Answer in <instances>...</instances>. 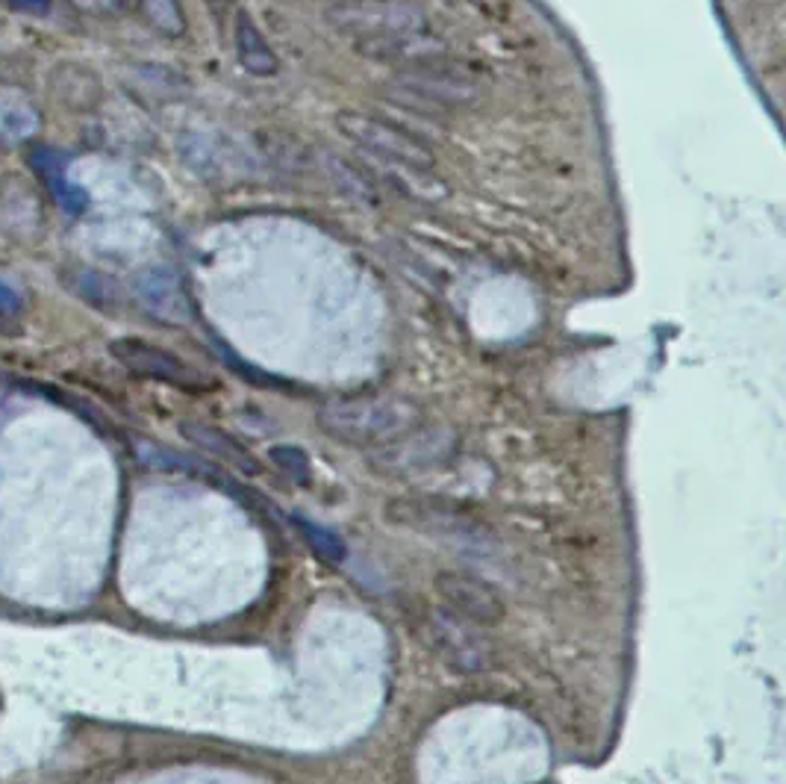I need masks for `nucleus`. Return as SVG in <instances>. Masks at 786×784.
<instances>
[{"label": "nucleus", "mask_w": 786, "mask_h": 784, "mask_svg": "<svg viewBox=\"0 0 786 784\" xmlns=\"http://www.w3.org/2000/svg\"><path fill=\"white\" fill-rule=\"evenodd\" d=\"M139 7H142L148 24L162 36L177 39L186 33V16L177 0H139Z\"/></svg>", "instance_id": "obj_17"}, {"label": "nucleus", "mask_w": 786, "mask_h": 784, "mask_svg": "<svg viewBox=\"0 0 786 784\" xmlns=\"http://www.w3.org/2000/svg\"><path fill=\"white\" fill-rule=\"evenodd\" d=\"M233 44H236V57H239L245 71H251V75L257 77H268L275 75L277 68H280L275 51L268 48L266 36L260 33V27L253 24L248 12H239V16H236Z\"/></svg>", "instance_id": "obj_14"}, {"label": "nucleus", "mask_w": 786, "mask_h": 784, "mask_svg": "<svg viewBox=\"0 0 786 784\" xmlns=\"http://www.w3.org/2000/svg\"><path fill=\"white\" fill-rule=\"evenodd\" d=\"M427 643L451 673L475 675L493 666V646L486 641L484 628L448 607L427 614Z\"/></svg>", "instance_id": "obj_4"}, {"label": "nucleus", "mask_w": 786, "mask_h": 784, "mask_svg": "<svg viewBox=\"0 0 786 784\" xmlns=\"http://www.w3.org/2000/svg\"><path fill=\"white\" fill-rule=\"evenodd\" d=\"M7 3L18 12H27V16H44L53 0H7Z\"/></svg>", "instance_id": "obj_22"}, {"label": "nucleus", "mask_w": 786, "mask_h": 784, "mask_svg": "<svg viewBox=\"0 0 786 784\" xmlns=\"http://www.w3.org/2000/svg\"><path fill=\"white\" fill-rule=\"evenodd\" d=\"M292 523L295 528H298V534L304 537V543H307L318 557H325V560H330V564H345V557H348V543H345L334 528H327V525L321 523H312V519H307V516H292Z\"/></svg>", "instance_id": "obj_16"}, {"label": "nucleus", "mask_w": 786, "mask_h": 784, "mask_svg": "<svg viewBox=\"0 0 786 784\" xmlns=\"http://www.w3.org/2000/svg\"><path fill=\"white\" fill-rule=\"evenodd\" d=\"M36 127V110L18 89H0V139H21Z\"/></svg>", "instance_id": "obj_15"}, {"label": "nucleus", "mask_w": 786, "mask_h": 784, "mask_svg": "<svg viewBox=\"0 0 786 784\" xmlns=\"http://www.w3.org/2000/svg\"><path fill=\"white\" fill-rule=\"evenodd\" d=\"M336 127L342 130L354 145H360L368 157L386 166H407V169L434 171L436 157L427 145H421L410 130L392 125V121L362 116V112H342L336 119Z\"/></svg>", "instance_id": "obj_2"}, {"label": "nucleus", "mask_w": 786, "mask_h": 784, "mask_svg": "<svg viewBox=\"0 0 786 784\" xmlns=\"http://www.w3.org/2000/svg\"><path fill=\"white\" fill-rule=\"evenodd\" d=\"M334 24L345 33H351L366 48V53L380 51L384 44L404 39V36L425 33V16L419 9L407 3H384V0H368V3H351L330 12Z\"/></svg>", "instance_id": "obj_3"}, {"label": "nucleus", "mask_w": 786, "mask_h": 784, "mask_svg": "<svg viewBox=\"0 0 786 784\" xmlns=\"http://www.w3.org/2000/svg\"><path fill=\"white\" fill-rule=\"evenodd\" d=\"M398 86L404 92L425 98V101L448 103V107H466V103L477 101V86L466 75L448 71L442 62H430V66H412L404 68L398 77Z\"/></svg>", "instance_id": "obj_9"}, {"label": "nucleus", "mask_w": 786, "mask_h": 784, "mask_svg": "<svg viewBox=\"0 0 786 784\" xmlns=\"http://www.w3.org/2000/svg\"><path fill=\"white\" fill-rule=\"evenodd\" d=\"M139 75L145 77V89H153V95H180V89H186V80L180 75H175L171 68L162 66H142Z\"/></svg>", "instance_id": "obj_19"}, {"label": "nucleus", "mask_w": 786, "mask_h": 784, "mask_svg": "<svg viewBox=\"0 0 786 784\" xmlns=\"http://www.w3.org/2000/svg\"><path fill=\"white\" fill-rule=\"evenodd\" d=\"M77 284V292L86 298V301H92L94 307H112V301H116V292H112V287H109V280L101 278V275H94V271H80V278L74 280Z\"/></svg>", "instance_id": "obj_20"}, {"label": "nucleus", "mask_w": 786, "mask_h": 784, "mask_svg": "<svg viewBox=\"0 0 786 784\" xmlns=\"http://www.w3.org/2000/svg\"><path fill=\"white\" fill-rule=\"evenodd\" d=\"M112 357H116L127 371H133L139 378H151V380H162V384H171V387L180 389H210L212 380L207 375H201L198 369H192L189 363H183L180 357H175L166 348L151 346L145 339H116L109 346Z\"/></svg>", "instance_id": "obj_8"}, {"label": "nucleus", "mask_w": 786, "mask_h": 784, "mask_svg": "<svg viewBox=\"0 0 786 784\" xmlns=\"http://www.w3.org/2000/svg\"><path fill=\"white\" fill-rule=\"evenodd\" d=\"M384 516L392 525H398V528L436 534V537H475L480 532L475 516L454 505V502H448V498H392L384 507Z\"/></svg>", "instance_id": "obj_6"}, {"label": "nucleus", "mask_w": 786, "mask_h": 784, "mask_svg": "<svg viewBox=\"0 0 786 784\" xmlns=\"http://www.w3.org/2000/svg\"><path fill=\"white\" fill-rule=\"evenodd\" d=\"M30 162H33L36 175L44 180V186L51 189V195L57 198V204L68 216H80L86 210V192L80 186H74L66 178V157L57 151V148H48V145H39L30 151Z\"/></svg>", "instance_id": "obj_12"}, {"label": "nucleus", "mask_w": 786, "mask_h": 784, "mask_svg": "<svg viewBox=\"0 0 786 784\" xmlns=\"http://www.w3.org/2000/svg\"><path fill=\"white\" fill-rule=\"evenodd\" d=\"M318 425L342 443L375 448L419 428L421 410L401 396L334 398L318 410Z\"/></svg>", "instance_id": "obj_1"}, {"label": "nucleus", "mask_w": 786, "mask_h": 784, "mask_svg": "<svg viewBox=\"0 0 786 784\" xmlns=\"http://www.w3.org/2000/svg\"><path fill=\"white\" fill-rule=\"evenodd\" d=\"M18 312H21V298L7 284H0V328L12 325L18 319Z\"/></svg>", "instance_id": "obj_21"}, {"label": "nucleus", "mask_w": 786, "mask_h": 784, "mask_svg": "<svg viewBox=\"0 0 786 784\" xmlns=\"http://www.w3.org/2000/svg\"><path fill=\"white\" fill-rule=\"evenodd\" d=\"M268 460L280 469V473L286 475V478H292L295 484H301V487H307L312 478V466H310V457L304 455L298 446H275L271 451H268Z\"/></svg>", "instance_id": "obj_18"}, {"label": "nucleus", "mask_w": 786, "mask_h": 784, "mask_svg": "<svg viewBox=\"0 0 786 784\" xmlns=\"http://www.w3.org/2000/svg\"><path fill=\"white\" fill-rule=\"evenodd\" d=\"M457 448V437L448 428H412L401 437L371 448L368 464L389 475H410L445 464Z\"/></svg>", "instance_id": "obj_5"}, {"label": "nucleus", "mask_w": 786, "mask_h": 784, "mask_svg": "<svg viewBox=\"0 0 786 784\" xmlns=\"http://www.w3.org/2000/svg\"><path fill=\"white\" fill-rule=\"evenodd\" d=\"M434 587L448 611L480 625V628L501 623L504 614H507L501 593L495 591L486 578L466 573V569H442L434 578Z\"/></svg>", "instance_id": "obj_7"}, {"label": "nucleus", "mask_w": 786, "mask_h": 784, "mask_svg": "<svg viewBox=\"0 0 786 784\" xmlns=\"http://www.w3.org/2000/svg\"><path fill=\"white\" fill-rule=\"evenodd\" d=\"M180 434H183L195 448H201L203 455L216 457V460L233 466V469H239V473L245 475H260V460H257L239 439L230 437L227 430L212 428V425L207 423H195V419H186V423H180Z\"/></svg>", "instance_id": "obj_11"}, {"label": "nucleus", "mask_w": 786, "mask_h": 784, "mask_svg": "<svg viewBox=\"0 0 786 784\" xmlns=\"http://www.w3.org/2000/svg\"><path fill=\"white\" fill-rule=\"evenodd\" d=\"M133 451L139 457V464L151 466L157 473H175V475H195V478H203V482H216L225 484V475L218 473L216 466L201 460L195 455H183V451H175V448L159 446L153 439H133Z\"/></svg>", "instance_id": "obj_13"}, {"label": "nucleus", "mask_w": 786, "mask_h": 784, "mask_svg": "<svg viewBox=\"0 0 786 784\" xmlns=\"http://www.w3.org/2000/svg\"><path fill=\"white\" fill-rule=\"evenodd\" d=\"M136 296H139L142 307L151 312L153 319L168 321V325H183V321H189V316H192L189 298H186L180 280L168 269H151L139 275V280H136Z\"/></svg>", "instance_id": "obj_10"}]
</instances>
